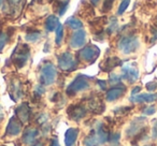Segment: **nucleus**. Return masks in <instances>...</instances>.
<instances>
[{
	"label": "nucleus",
	"mask_w": 157,
	"mask_h": 146,
	"mask_svg": "<svg viewBox=\"0 0 157 146\" xmlns=\"http://www.w3.org/2000/svg\"><path fill=\"white\" fill-rule=\"evenodd\" d=\"M78 59L70 52H65L58 56V67L66 72H72L78 68Z\"/></svg>",
	"instance_id": "423d86ee"
},
{
	"label": "nucleus",
	"mask_w": 157,
	"mask_h": 146,
	"mask_svg": "<svg viewBox=\"0 0 157 146\" xmlns=\"http://www.w3.org/2000/svg\"><path fill=\"white\" fill-rule=\"evenodd\" d=\"M156 88H157L156 82H151V83L146 84V89H147L148 92H154V90H156Z\"/></svg>",
	"instance_id": "473e14b6"
},
{
	"label": "nucleus",
	"mask_w": 157,
	"mask_h": 146,
	"mask_svg": "<svg viewBox=\"0 0 157 146\" xmlns=\"http://www.w3.org/2000/svg\"><path fill=\"white\" fill-rule=\"evenodd\" d=\"M30 109H29L27 103H22V104H20L16 107V115H17V118L23 124L28 122L29 118H30Z\"/></svg>",
	"instance_id": "4468645a"
},
{
	"label": "nucleus",
	"mask_w": 157,
	"mask_h": 146,
	"mask_svg": "<svg viewBox=\"0 0 157 146\" xmlns=\"http://www.w3.org/2000/svg\"><path fill=\"white\" fill-rule=\"evenodd\" d=\"M97 83H98L99 87H100L102 90H105V88H107V83H105V81H101V80H98V81H97Z\"/></svg>",
	"instance_id": "e433bc0d"
},
{
	"label": "nucleus",
	"mask_w": 157,
	"mask_h": 146,
	"mask_svg": "<svg viewBox=\"0 0 157 146\" xmlns=\"http://www.w3.org/2000/svg\"><path fill=\"white\" fill-rule=\"evenodd\" d=\"M144 120H145V118L143 117H140L138 118V119L133 120L132 122H131L130 127L128 128V130L126 131V134L128 135V137H136V135H139L141 134V133L144 132Z\"/></svg>",
	"instance_id": "f8f14e48"
},
{
	"label": "nucleus",
	"mask_w": 157,
	"mask_h": 146,
	"mask_svg": "<svg viewBox=\"0 0 157 146\" xmlns=\"http://www.w3.org/2000/svg\"><path fill=\"white\" fill-rule=\"evenodd\" d=\"M129 3H130V0H122L118 6V10H117V14L118 15H122V14L125 13V11L127 10L128 8Z\"/></svg>",
	"instance_id": "bb28decb"
},
{
	"label": "nucleus",
	"mask_w": 157,
	"mask_h": 146,
	"mask_svg": "<svg viewBox=\"0 0 157 146\" xmlns=\"http://www.w3.org/2000/svg\"><path fill=\"white\" fill-rule=\"evenodd\" d=\"M121 80H122V77H118V75H116V74H111V75H110L109 82H110V83H111L113 86H115V85H118V84H121Z\"/></svg>",
	"instance_id": "c756f323"
},
{
	"label": "nucleus",
	"mask_w": 157,
	"mask_h": 146,
	"mask_svg": "<svg viewBox=\"0 0 157 146\" xmlns=\"http://www.w3.org/2000/svg\"><path fill=\"white\" fill-rule=\"evenodd\" d=\"M113 3H114V0H105L102 5V11L105 13L111 11L112 7H113Z\"/></svg>",
	"instance_id": "c85d7f7f"
},
{
	"label": "nucleus",
	"mask_w": 157,
	"mask_h": 146,
	"mask_svg": "<svg viewBox=\"0 0 157 146\" xmlns=\"http://www.w3.org/2000/svg\"><path fill=\"white\" fill-rule=\"evenodd\" d=\"M24 2L25 0H7V5L9 6V11H11V14L21 11Z\"/></svg>",
	"instance_id": "412c9836"
},
{
	"label": "nucleus",
	"mask_w": 157,
	"mask_h": 146,
	"mask_svg": "<svg viewBox=\"0 0 157 146\" xmlns=\"http://www.w3.org/2000/svg\"><path fill=\"white\" fill-rule=\"evenodd\" d=\"M140 77V72L139 69L137 68V66L133 65V63H128V65H125L122 68V79L126 80L128 83L132 84L135 82L138 81Z\"/></svg>",
	"instance_id": "6e6552de"
},
{
	"label": "nucleus",
	"mask_w": 157,
	"mask_h": 146,
	"mask_svg": "<svg viewBox=\"0 0 157 146\" xmlns=\"http://www.w3.org/2000/svg\"><path fill=\"white\" fill-rule=\"evenodd\" d=\"M3 117H5V114H3V110L2 107H0V122L3 119Z\"/></svg>",
	"instance_id": "a19ab883"
},
{
	"label": "nucleus",
	"mask_w": 157,
	"mask_h": 146,
	"mask_svg": "<svg viewBox=\"0 0 157 146\" xmlns=\"http://www.w3.org/2000/svg\"><path fill=\"white\" fill-rule=\"evenodd\" d=\"M50 146H60V145H59L58 141H57L56 139H54V140L52 141V143H51V145H50Z\"/></svg>",
	"instance_id": "ea45409f"
},
{
	"label": "nucleus",
	"mask_w": 157,
	"mask_h": 146,
	"mask_svg": "<svg viewBox=\"0 0 157 146\" xmlns=\"http://www.w3.org/2000/svg\"><path fill=\"white\" fill-rule=\"evenodd\" d=\"M66 25H67L69 28L74 29V30H78V29H82L83 27V23L80 18L74 17V16H71L69 17L67 21H66Z\"/></svg>",
	"instance_id": "4be33fe9"
},
{
	"label": "nucleus",
	"mask_w": 157,
	"mask_h": 146,
	"mask_svg": "<svg viewBox=\"0 0 157 146\" xmlns=\"http://www.w3.org/2000/svg\"><path fill=\"white\" fill-rule=\"evenodd\" d=\"M69 3H70L69 0H65V1H61L60 6H59V8H58V15L59 16H63V14L66 13V11H67L68 7H69Z\"/></svg>",
	"instance_id": "cd10ccee"
},
{
	"label": "nucleus",
	"mask_w": 157,
	"mask_h": 146,
	"mask_svg": "<svg viewBox=\"0 0 157 146\" xmlns=\"http://www.w3.org/2000/svg\"><path fill=\"white\" fill-rule=\"evenodd\" d=\"M153 137L154 139L157 137V119L154 122V126H153Z\"/></svg>",
	"instance_id": "4c0bfd02"
},
{
	"label": "nucleus",
	"mask_w": 157,
	"mask_h": 146,
	"mask_svg": "<svg viewBox=\"0 0 157 146\" xmlns=\"http://www.w3.org/2000/svg\"><path fill=\"white\" fill-rule=\"evenodd\" d=\"M88 80H90V77H85V75H83V74L78 75V77L69 84V86H68L67 90H66L67 95L72 97L78 94V92H84V90L88 89L90 86Z\"/></svg>",
	"instance_id": "39448f33"
},
{
	"label": "nucleus",
	"mask_w": 157,
	"mask_h": 146,
	"mask_svg": "<svg viewBox=\"0 0 157 146\" xmlns=\"http://www.w3.org/2000/svg\"><path fill=\"white\" fill-rule=\"evenodd\" d=\"M36 92H37V95H42L45 92V88H44L43 85H38L37 87H36Z\"/></svg>",
	"instance_id": "f704fd0d"
},
{
	"label": "nucleus",
	"mask_w": 157,
	"mask_h": 146,
	"mask_svg": "<svg viewBox=\"0 0 157 146\" xmlns=\"http://www.w3.org/2000/svg\"><path fill=\"white\" fill-rule=\"evenodd\" d=\"M56 37H55V43L57 45H60L61 42H63V26L61 24H59V26L57 27L56 30Z\"/></svg>",
	"instance_id": "393cba45"
},
{
	"label": "nucleus",
	"mask_w": 157,
	"mask_h": 146,
	"mask_svg": "<svg viewBox=\"0 0 157 146\" xmlns=\"http://www.w3.org/2000/svg\"><path fill=\"white\" fill-rule=\"evenodd\" d=\"M157 100V94H138L130 98V101L137 103H152Z\"/></svg>",
	"instance_id": "dca6fc26"
},
{
	"label": "nucleus",
	"mask_w": 157,
	"mask_h": 146,
	"mask_svg": "<svg viewBox=\"0 0 157 146\" xmlns=\"http://www.w3.org/2000/svg\"><path fill=\"white\" fill-rule=\"evenodd\" d=\"M145 146H153L152 144H147V145H145Z\"/></svg>",
	"instance_id": "a18cd8bd"
},
{
	"label": "nucleus",
	"mask_w": 157,
	"mask_h": 146,
	"mask_svg": "<svg viewBox=\"0 0 157 146\" xmlns=\"http://www.w3.org/2000/svg\"><path fill=\"white\" fill-rule=\"evenodd\" d=\"M116 26H117V22H116L115 17H112L111 23H110L109 27H108V28H107L108 33H112V32H114V31H115V29H116Z\"/></svg>",
	"instance_id": "7c9ffc66"
},
{
	"label": "nucleus",
	"mask_w": 157,
	"mask_h": 146,
	"mask_svg": "<svg viewBox=\"0 0 157 146\" xmlns=\"http://www.w3.org/2000/svg\"><path fill=\"white\" fill-rule=\"evenodd\" d=\"M29 57H30L29 46L27 44H20L14 50L13 54L11 56V59H12V62L14 63V66L17 69H21V68L25 67Z\"/></svg>",
	"instance_id": "7ed1b4c3"
},
{
	"label": "nucleus",
	"mask_w": 157,
	"mask_h": 146,
	"mask_svg": "<svg viewBox=\"0 0 157 146\" xmlns=\"http://www.w3.org/2000/svg\"><path fill=\"white\" fill-rule=\"evenodd\" d=\"M2 2H3V0H0V7H1V5H2Z\"/></svg>",
	"instance_id": "c03bdc74"
},
{
	"label": "nucleus",
	"mask_w": 157,
	"mask_h": 146,
	"mask_svg": "<svg viewBox=\"0 0 157 146\" xmlns=\"http://www.w3.org/2000/svg\"><path fill=\"white\" fill-rule=\"evenodd\" d=\"M41 38V32L40 31H30L27 32V35L25 36V40L27 42H37L39 41V39Z\"/></svg>",
	"instance_id": "b1692460"
},
{
	"label": "nucleus",
	"mask_w": 157,
	"mask_h": 146,
	"mask_svg": "<svg viewBox=\"0 0 157 146\" xmlns=\"http://www.w3.org/2000/svg\"><path fill=\"white\" fill-rule=\"evenodd\" d=\"M140 47V42L136 36H124L117 42V48L125 55L132 54Z\"/></svg>",
	"instance_id": "f03ea898"
},
{
	"label": "nucleus",
	"mask_w": 157,
	"mask_h": 146,
	"mask_svg": "<svg viewBox=\"0 0 157 146\" xmlns=\"http://www.w3.org/2000/svg\"><path fill=\"white\" fill-rule=\"evenodd\" d=\"M23 95L22 85L18 81H13L11 84V97L14 100V96H16V99L21 98Z\"/></svg>",
	"instance_id": "5701e85b"
},
{
	"label": "nucleus",
	"mask_w": 157,
	"mask_h": 146,
	"mask_svg": "<svg viewBox=\"0 0 157 146\" xmlns=\"http://www.w3.org/2000/svg\"><path fill=\"white\" fill-rule=\"evenodd\" d=\"M90 1H92L93 5H97V3H98L99 0H90Z\"/></svg>",
	"instance_id": "79ce46f5"
},
{
	"label": "nucleus",
	"mask_w": 157,
	"mask_h": 146,
	"mask_svg": "<svg viewBox=\"0 0 157 146\" xmlns=\"http://www.w3.org/2000/svg\"><path fill=\"white\" fill-rule=\"evenodd\" d=\"M118 140H120V134H118V133H116V134H113L111 137V142L113 144H117V142H118Z\"/></svg>",
	"instance_id": "c9c22d12"
},
{
	"label": "nucleus",
	"mask_w": 157,
	"mask_h": 146,
	"mask_svg": "<svg viewBox=\"0 0 157 146\" xmlns=\"http://www.w3.org/2000/svg\"><path fill=\"white\" fill-rule=\"evenodd\" d=\"M121 65H122V60L120 58H117V57H109L105 60H103V62L101 63V68H102L103 71L109 72Z\"/></svg>",
	"instance_id": "a211bd4d"
},
{
	"label": "nucleus",
	"mask_w": 157,
	"mask_h": 146,
	"mask_svg": "<svg viewBox=\"0 0 157 146\" xmlns=\"http://www.w3.org/2000/svg\"><path fill=\"white\" fill-rule=\"evenodd\" d=\"M57 77V70L52 62H44L40 69V82L41 85L48 86L55 83Z\"/></svg>",
	"instance_id": "20e7f679"
},
{
	"label": "nucleus",
	"mask_w": 157,
	"mask_h": 146,
	"mask_svg": "<svg viewBox=\"0 0 157 146\" xmlns=\"http://www.w3.org/2000/svg\"><path fill=\"white\" fill-rule=\"evenodd\" d=\"M140 92H141V87H140V86H136V87L131 90V95H132V96H136V95H138Z\"/></svg>",
	"instance_id": "58836bf2"
},
{
	"label": "nucleus",
	"mask_w": 157,
	"mask_h": 146,
	"mask_svg": "<svg viewBox=\"0 0 157 146\" xmlns=\"http://www.w3.org/2000/svg\"><path fill=\"white\" fill-rule=\"evenodd\" d=\"M78 135V129L76 128H70L67 130L65 134V144L66 146H73L76 142Z\"/></svg>",
	"instance_id": "6ab92c4d"
},
{
	"label": "nucleus",
	"mask_w": 157,
	"mask_h": 146,
	"mask_svg": "<svg viewBox=\"0 0 157 146\" xmlns=\"http://www.w3.org/2000/svg\"><path fill=\"white\" fill-rule=\"evenodd\" d=\"M86 43V31L83 29H78L75 30L72 33L71 38H70L69 45L71 48L78 50V48H82Z\"/></svg>",
	"instance_id": "1a4fd4ad"
},
{
	"label": "nucleus",
	"mask_w": 157,
	"mask_h": 146,
	"mask_svg": "<svg viewBox=\"0 0 157 146\" xmlns=\"http://www.w3.org/2000/svg\"><path fill=\"white\" fill-rule=\"evenodd\" d=\"M33 146H42V144L41 143H37V144H35Z\"/></svg>",
	"instance_id": "37998d69"
},
{
	"label": "nucleus",
	"mask_w": 157,
	"mask_h": 146,
	"mask_svg": "<svg viewBox=\"0 0 157 146\" xmlns=\"http://www.w3.org/2000/svg\"><path fill=\"white\" fill-rule=\"evenodd\" d=\"M68 116L70 117V119L75 120V122H78L81 120L82 118H84L87 114V111L86 109L81 104H72L68 107L67 110Z\"/></svg>",
	"instance_id": "9d476101"
},
{
	"label": "nucleus",
	"mask_w": 157,
	"mask_h": 146,
	"mask_svg": "<svg viewBox=\"0 0 157 146\" xmlns=\"http://www.w3.org/2000/svg\"><path fill=\"white\" fill-rule=\"evenodd\" d=\"M38 134L39 132L36 128H28L23 134L22 142L25 145H33L38 137Z\"/></svg>",
	"instance_id": "2eb2a0df"
},
{
	"label": "nucleus",
	"mask_w": 157,
	"mask_h": 146,
	"mask_svg": "<svg viewBox=\"0 0 157 146\" xmlns=\"http://www.w3.org/2000/svg\"><path fill=\"white\" fill-rule=\"evenodd\" d=\"M59 18L55 15H50L48 16V18L44 22V28H45L46 31L48 32H52V31H55L57 29V27L59 26Z\"/></svg>",
	"instance_id": "aec40b11"
},
{
	"label": "nucleus",
	"mask_w": 157,
	"mask_h": 146,
	"mask_svg": "<svg viewBox=\"0 0 157 146\" xmlns=\"http://www.w3.org/2000/svg\"><path fill=\"white\" fill-rule=\"evenodd\" d=\"M151 33H152V42L157 40V27H152L151 28Z\"/></svg>",
	"instance_id": "72a5a7b5"
},
{
	"label": "nucleus",
	"mask_w": 157,
	"mask_h": 146,
	"mask_svg": "<svg viewBox=\"0 0 157 146\" xmlns=\"http://www.w3.org/2000/svg\"><path fill=\"white\" fill-rule=\"evenodd\" d=\"M87 107L90 109V111L94 112L96 114H100L103 110L105 109V104L102 103V101L100 100L99 98H90L87 102Z\"/></svg>",
	"instance_id": "f3484780"
},
{
	"label": "nucleus",
	"mask_w": 157,
	"mask_h": 146,
	"mask_svg": "<svg viewBox=\"0 0 157 146\" xmlns=\"http://www.w3.org/2000/svg\"><path fill=\"white\" fill-rule=\"evenodd\" d=\"M126 92V87L122 84H118L115 85L109 89L105 94V100L109 101V102H113V101L120 99L121 97H123Z\"/></svg>",
	"instance_id": "9b49d317"
},
{
	"label": "nucleus",
	"mask_w": 157,
	"mask_h": 146,
	"mask_svg": "<svg viewBox=\"0 0 157 146\" xmlns=\"http://www.w3.org/2000/svg\"><path fill=\"white\" fill-rule=\"evenodd\" d=\"M22 127H23V122L16 116H13L10 119L9 124H8L7 135H10V137H16V135H18L21 133V131H22Z\"/></svg>",
	"instance_id": "ddd939ff"
},
{
	"label": "nucleus",
	"mask_w": 157,
	"mask_h": 146,
	"mask_svg": "<svg viewBox=\"0 0 157 146\" xmlns=\"http://www.w3.org/2000/svg\"><path fill=\"white\" fill-rule=\"evenodd\" d=\"M9 41V35L6 32L0 31V52H2V50L5 48L6 44Z\"/></svg>",
	"instance_id": "a878e982"
},
{
	"label": "nucleus",
	"mask_w": 157,
	"mask_h": 146,
	"mask_svg": "<svg viewBox=\"0 0 157 146\" xmlns=\"http://www.w3.org/2000/svg\"><path fill=\"white\" fill-rule=\"evenodd\" d=\"M100 55V51L96 45H86L83 46L81 50L78 52V59L83 61V62L93 63Z\"/></svg>",
	"instance_id": "0eeeda50"
},
{
	"label": "nucleus",
	"mask_w": 157,
	"mask_h": 146,
	"mask_svg": "<svg viewBox=\"0 0 157 146\" xmlns=\"http://www.w3.org/2000/svg\"><path fill=\"white\" fill-rule=\"evenodd\" d=\"M109 140L110 133L108 129L101 122H97L90 133L84 139L83 143L85 146H98L105 144Z\"/></svg>",
	"instance_id": "f257e3e1"
},
{
	"label": "nucleus",
	"mask_w": 157,
	"mask_h": 146,
	"mask_svg": "<svg viewBox=\"0 0 157 146\" xmlns=\"http://www.w3.org/2000/svg\"><path fill=\"white\" fill-rule=\"evenodd\" d=\"M142 112H143L144 115H147V116L153 115V114L156 112V107H145Z\"/></svg>",
	"instance_id": "2f4dec72"
}]
</instances>
